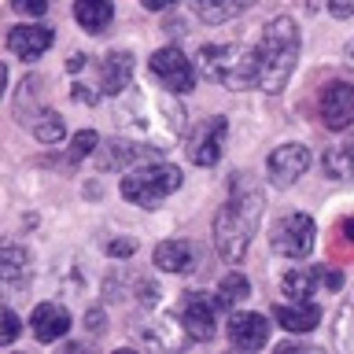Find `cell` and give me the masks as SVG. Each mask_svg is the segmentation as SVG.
I'll list each match as a JSON object with an SVG mask.
<instances>
[{
    "instance_id": "obj_1",
    "label": "cell",
    "mask_w": 354,
    "mask_h": 354,
    "mask_svg": "<svg viewBox=\"0 0 354 354\" xmlns=\"http://www.w3.org/2000/svg\"><path fill=\"white\" fill-rule=\"evenodd\" d=\"M262 188L251 185L243 174H236L232 181L229 199L221 203V210L214 214V248L229 266L243 262V254L251 248V236L262 221Z\"/></svg>"
},
{
    "instance_id": "obj_2",
    "label": "cell",
    "mask_w": 354,
    "mask_h": 354,
    "mask_svg": "<svg viewBox=\"0 0 354 354\" xmlns=\"http://www.w3.org/2000/svg\"><path fill=\"white\" fill-rule=\"evenodd\" d=\"M299 63V26L295 19L277 15L262 26L254 66H259V88L262 93H281Z\"/></svg>"
},
{
    "instance_id": "obj_3",
    "label": "cell",
    "mask_w": 354,
    "mask_h": 354,
    "mask_svg": "<svg viewBox=\"0 0 354 354\" xmlns=\"http://www.w3.org/2000/svg\"><path fill=\"white\" fill-rule=\"evenodd\" d=\"M199 71L210 82L232 88H259V66H254V48H240V44H203L199 48Z\"/></svg>"
},
{
    "instance_id": "obj_4",
    "label": "cell",
    "mask_w": 354,
    "mask_h": 354,
    "mask_svg": "<svg viewBox=\"0 0 354 354\" xmlns=\"http://www.w3.org/2000/svg\"><path fill=\"white\" fill-rule=\"evenodd\" d=\"M181 188V170L170 162H148V166H137L133 174L122 177V196L137 207H155L162 203L166 196H174Z\"/></svg>"
},
{
    "instance_id": "obj_5",
    "label": "cell",
    "mask_w": 354,
    "mask_h": 354,
    "mask_svg": "<svg viewBox=\"0 0 354 354\" xmlns=\"http://www.w3.org/2000/svg\"><path fill=\"white\" fill-rule=\"evenodd\" d=\"M148 71H151V77H155L162 88H170V93H177V96H185V93H192V88H196V66L188 63L185 52L174 48V44H166V48L151 52Z\"/></svg>"
},
{
    "instance_id": "obj_6",
    "label": "cell",
    "mask_w": 354,
    "mask_h": 354,
    "mask_svg": "<svg viewBox=\"0 0 354 354\" xmlns=\"http://www.w3.org/2000/svg\"><path fill=\"white\" fill-rule=\"evenodd\" d=\"M314 236H317V229H314V218L310 214H288L281 218L273 225V251L277 254H284V259H306L310 251H314Z\"/></svg>"
},
{
    "instance_id": "obj_7",
    "label": "cell",
    "mask_w": 354,
    "mask_h": 354,
    "mask_svg": "<svg viewBox=\"0 0 354 354\" xmlns=\"http://www.w3.org/2000/svg\"><path fill=\"white\" fill-rule=\"evenodd\" d=\"M306 170H310V148L306 144H281V148L266 159V174H270L273 188H292Z\"/></svg>"
},
{
    "instance_id": "obj_8",
    "label": "cell",
    "mask_w": 354,
    "mask_h": 354,
    "mask_svg": "<svg viewBox=\"0 0 354 354\" xmlns=\"http://www.w3.org/2000/svg\"><path fill=\"white\" fill-rule=\"evenodd\" d=\"M317 111H321V122L325 129L332 133H343L354 122V85L351 82H332L321 88V100H317Z\"/></svg>"
},
{
    "instance_id": "obj_9",
    "label": "cell",
    "mask_w": 354,
    "mask_h": 354,
    "mask_svg": "<svg viewBox=\"0 0 354 354\" xmlns=\"http://www.w3.org/2000/svg\"><path fill=\"white\" fill-rule=\"evenodd\" d=\"M214 306H218V299L210 303L203 292H188V295H185V306H181V328H185L196 343L214 339V332H218Z\"/></svg>"
},
{
    "instance_id": "obj_10",
    "label": "cell",
    "mask_w": 354,
    "mask_h": 354,
    "mask_svg": "<svg viewBox=\"0 0 354 354\" xmlns=\"http://www.w3.org/2000/svg\"><path fill=\"white\" fill-rule=\"evenodd\" d=\"M225 133H229L225 115L207 118L203 126H199V133L192 137V144H188V159L196 166H214L221 159V151H225Z\"/></svg>"
},
{
    "instance_id": "obj_11",
    "label": "cell",
    "mask_w": 354,
    "mask_h": 354,
    "mask_svg": "<svg viewBox=\"0 0 354 354\" xmlns=\"http://www.w3.org/2000/svg\"><path fill=\"white\" fill-rule=\"evenodd\" d=\"M229 343L236 351H262L270 343V317L262 314H251V310H240V314L229 317Z\"/></svg>"
},
{
    "instance_id": "obj_12",
    "label": "cell",
    "mask_w": 354,
    "mask_h": 354,
    "mask_svg": "<svg viewBox=\"0 0 354 354\" xmlns=\"http://www.w3.org/2000/svg\"><path fill=\"white\" fill-rule=\"evenodd\" d=\"M96 162H100V170L148 166V162H159V148H148V144H129V140H111L107 148H100Z\"/></svg>"
},
{
    "instance_id": "obj_13",
    "label": "cell",
    "mask_w": 354,
    "mask_h": 354,
    "mask_svg": "<svg viewBox=\"0 0 354 354\" xmlns=\"http://www.w3.org/2000/svg\"><path fill=\"white\" fill-rule=\"evenodd\" d=\"M48 48H52V30L41 26V22L8 30V52L15 55V59H41Z\"/></svg>"
},
{
    "instance_id": "obj_14",
    "label": "cell",
    "mask_w": 354,
    "mask_h": 354,
    "mask_svg": "<svg viewBox=\"0 0 354 354\" xmlns=\"http://www.w3.org/2000/svg\"><path fill=\"white\" fill-rule=\"evenodd\" d=\"M30 328H33V339L37 343H55V339L66 336V328H71V314H66V306H59V303H41V306H33Z\"/></svg>"
},
{
    "instance_id": "obj_15",
    "label": "cell",
    "mask_w": 354,
    "mask_h": 354,
    "mask_svg": "<svg viewBox=\"0 0 354 354\" xmlns=\"http://www.w3.org/2000/svg\"><path fill=\"white\" fill-rule=\"evenodd\" d=\"M273 321L288 332H314L321 321V306L310 299H292V303L273 306Z\"/></svg>"
},
{
    "instance_id": "obj_16",
    "label": "cell",
    "mask_w": 354,
    "mask_h": 354,
    "mask_svg": "<svg viewBox=\"0 0 354 354\" xmlns=\"http://www.w3.org/2000/svg\"><path fill=\"white\" fill-rule=\"evenodd\" d=\"M155 266L162 273H192L196 270V248L188 240H162L155 248Z\"/></svg>"
},
{
    "instance_id": "obj_17",
    "label": "cell",
    "mask_w": 354,
    "mask_h": 354,
    "mask_svg": "<svg viewBox=\"0 0 354 354\" xmlns=\"http://www.w3.org/2000/svg\"><path fill=\"white\" fill-rule=\"evenodd\" d=\"M133 82V55L129 52H111L104 66H100V88H104L107 96H118L126 93Z\"/></svg>"
},
{
    "instance_id": "obj_18",
    "label": "cell",
    "mask_w": 354,
    "mask_h": 354,
    "mask_svg": "<svg viewBox=\"0 0 354 354\" xmlns=\"http://www.w3.org/2000/svg\"><path fill=\"white\" fill-rule=\"evenodd\" d=\"M317 284H328V270H314V266H295V270L284 273L281 292L288 299H310Z\"/></svg>"
},
{
    "instance_id": "obj_19",
    "label": "cell",
    "mask_w": 354,
    "mask_h": 354,
    "mask_svg": "<svg viewBox=\"0 0 354 354\" xmlns=\"http://www.w3.org/2000/svg\"><path fill=\"white\" fill-rule=\"evenodd\" d=\"M74 19L88 33H104L115 19V0H74Z\"/></svg>"
},
{
    "instance_id": "obj_20",
    "label": "cell",
    "mask_w": 354,
    "mask_h": 354,
    "mask_svg": "<svg viewBox=\"0 0 354 354\" xmlns=\"http://www.w3.org/2000/svg\"><path fill=\"white\" fill-rule=\"evenodd\" d=\"M259 0H196V15L207 22V26H221V22L243 15L248 8H254Z\"/></svg>"
},
{
    "instance_id": "obj_21",
    "label": "cell",
    "mask_w": 354,
    "mask_h": 354,
    "mask_svg": "<svg viewBox=\"0 0 354 354\" xmlns=\"http://www.w3.org/2000/svg\"><path fill=\"white\" fill-rule=\"evenodd\" d=\"M248 295H251V281L240 270H232V273L221 277V284H218V306L232 310V306H240Z\"/></svg>"
},
{
    "instance_id": "obj_22",
    "label": "cell",
    "mask_w": 354,
    "mask_h": 354,
    "mask_svg": "<svg viewBox=\"0 0 354 354\" xmlns=\"http://www.w3.org/2000/svg\"><path fill=\"white\" fill-rule=\"evenodd\" d=\"M325 177H332V181H351L354 177V140L339 144L325 155Z\"/></svg>"
},
{
    "instance_id": "obj_23",
    "label": "cell",
    "mask_w": 354,
    "mask_h": 354,
    "mask_svg": "<svg viewBox=\"0 0 354 354\" xmlns=\"http://www.w3.org/2000/svg\"><path fill=\"white\" fill-rule=\"evenodd\" d=\"M336 347L354 354V292L343 299V306L336 314Z\"/></svg>"
},
{
    "instance_id": "obj_24",
    "label": "cell",
    "mask_w": 354,
    "mask_h": 354,
    "mask_svg": "<svg viewBox=\"0 0 354 354\" xmlns=\"http://www.w3.org/2000/svg\"><path fill=\"white\" fill-rule=\"evenodd\" d=\"M30 273V254L26 248H19V243H11L4 248V284H22Z\"/></svg>"
},
{
    "instance_id": "obj_25",
    "label": "cell",
    "mask_w": 354,
    "mask_h": 354,
    "mask_svg": "<svg viewBox=\"0 0 354 354\" xmlns=\"http://www.w3.org/2000/svg\"><path fill=\"white\" fill-rule=\"evenodd\" d=\"M30 133H33L41 144H55V140H63V118L48 107V111H44V115L30 126Z\"/></svg>"
},
{
    "instance_id": "obj_26",
    "label": "cell",
    "mask_w": 354,
    "mask_h": 354,
    "mask_svg": "<svg viewBox=\"0 0 354 354\" xmlns=\"http://www.w3.org/2000/svg\"><path fill=\"white\" fill-rule=\"evenodd\" d=\"M100 151V137L93 129H82V133H74V140H71V151H66V159L77 162V159H88V155H96Z\"/></svg>"
},
{
    "instance_id": "obj_27",
    "label": "cell",
    "mask_w": 354,
    "mask_h": 354,
    "mask_svg": "<svg viewBox=\"0 0 354 354\" xmlns=\"http://www.w3.org/2000/svg\"><path fill=\"white\" fill-rule=\"evenodd\" d=\"M11 11L15 15H26V19H41L48 11V0H11Z\"/></svg>"
},
{
    "instance_id": "obj_28",
    "label": "cell",
    "mask_w": 354,
    "mask_h": 354,
    "mask_svg": "<svg viewBox=\"0 0 354 354\" xmlns=\"http://www.w3.org/2000/svg\"><path fill=\"white\" fill-rule=\"evenodd\" d=\"M15 336H19V317L11 310H4V317H0V343H15Z\"/></svg>"
},
{
    "instance_id": "obj_29",
    "label": "cell",
    "mask_w": 354,
    "mask_h": 354,
    "mask_svg": "<svg viewBox=\"0 0 354 354\" xmlns=\"http://www.w3.org/2000/svg\"><path fill=\"white\" fill-rule=\"evenodd\" d=\"M328 11L336 19H351L354 15V0H328Z\"/></svg>"
},
{
    "instance_id": "obj_30",
    "label": "cell",
    "mask_w": 354,
    "mask_h": 354,
    "mask_svg": "<svg viewBox=\"0 0 354 354\" xmlns=\"http://www.w3.org/2000/svg\"><path fill=\"white\" fill-rule=\"evenodd\" d=\"M85 325H88V332H104V314H100V310H88Z\"/></svg>"
},
{
    "instance_id": "obj_31",
    "label": "cell",
    "mask_w": 354,
    "mask_h": 354,
    "mask_svg": "<svg viewBox=\"0 0 354 354\" xmlns=\"http://www.w3.org/2000/svg\"><path fill=\"white\" fill-rule=\"evenodd\" d=\"M137 251V243L133 240H122V243H111V254H133Z\"/></svg>"
},
{
    "instance_id": "obj_32",
    "label": "cell",
    "mask_w": 354,
    "mask_h": 354,
    "mask_svg": "<svg viewBox=\"0 0 354 354\" xmlns=\"http://www.w3.org/2000/svg\"><path fill=\"white\" fill-rule=\"evenodd\" d=\"M140 4L148 8V11H166L170 4H177V0H140Z\"/></svg>"
},
{
    "instance_id": "obj_33",
    "label": "cell",
    "mask_w": 354,
    "mask_h": 354,
    "mask_svg": "<svg viewBox=\"0 0 354 354\" xmlns=\"http://www.w3.org/2000/svg\"><path fill=\"white\" fill-rule=\"evenodd\" d=\"M343 232H347V240H354V218L343 221Z\"/></svg>"
}]
</instances>
